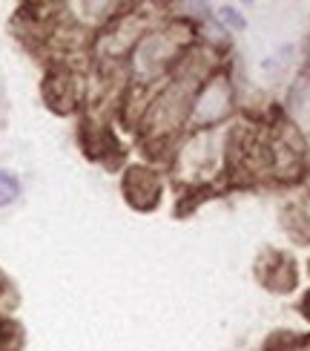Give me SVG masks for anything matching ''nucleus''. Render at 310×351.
<instances>
[{
	"label": "nucleus",
	"mask_w": 310,
	"mask_h": 351,
	"mask_svg": "<svg viewBox=\"0 0 310 351\" xmlns=\"http://www.w3.org/2000/svg\"><path fill=\"white\" fill-rule=\"evenodd\" d=\"M18 182H14V176H9V173H0V204H6V202H12L14 196H18Z\"/></svg>",
	"instance_id": "f03ea898"
},
{
	"label": "nucleus",
	"mask_w": 310,
	"mask_h": 351,
	"mask_svg": "<svg viewBox=\"0 0 310 351\" xmlns=\"http://www.w3.org/2000/svg\"><path fill=\"white\" fill-rule=\"evenodd\" d=\"M305 317H307V319H310V294H307V297H305Z\"/></svg>",
	"instance_id": "20e7f679"
},
{
	"label": "nucleus",
	"mask_w": 310,
	"mask_h": 351,
	"mask_svg": "<svg viewBox=\"0 0 310 351\" xmlns=\"http://www.w3.org/2000/svg\"><path fill=\"white\" fill-rule=\"evenodd\" d=\"M290 101H293V115H296V121L310 124V84L307 81L296 84V90H293Z\"/></svg>",
	"instance_id": "f257e3e1"
},
{
	"label": "nucleus",
	"mask_w": 310,
	"mask_h": 351,
	"mask_svg": "<svg viewBox=\"0 0 310 351\" xmlns=\"http://www.w3.org/2000/svg\"><path fill=\"white\" fill-rule=\"evenodd\" d=\"M221 18H224L230 26H235V29H244V18H242V14H235L233 6H224V9H221Z\"/></svg>",
	"instance_id": "7ed1b4c3"
}]
</instances>
